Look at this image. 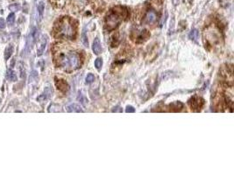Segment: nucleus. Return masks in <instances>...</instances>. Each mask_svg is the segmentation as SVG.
<instances>
[{"label":"nucleus","instance_id":"f257e3e1","mask_svg":"<svg viewBox=\"0 0 234 175\" xmlns=\"http://www.w3.org/2000/svg\"><path fill=\"white\" fill-rule=\"evenodd\" d=\"M53 59L56 66L66 72H73L82 66L81 55L74 50L56 46L53 51Z\"/></svg>","mask_w":234,"mask_h":175},{"label":"nucleus","instance_id":"f03ea898","mask_svg":"<svg viewBox=\"0 0 234 175\" xmlns=\"http://www.w3.org/2000/svg\"><path fill=\"white\" fill-rule=\"evenodd\" d=\"M53 32L55 38L73 39L76 35V24L68 17L60 18L55 22Z\"/></svg>","mask_w":234,"mask_h":175},{"label":"nucleus","instance_id":"7ed1b4c3","mask_svg":"<svg viewBox=\"0 0 234 175\" xmlns=\"http://www.w3.org/2000/svg\"><path fill=\"white\" fill-rule=\"evenodd\" d=\"M128 17V10L124 6H116L111 9L105 18V28L107 31H113L119 24Z\"/></svg>","mask_w":234,"mask_h":175},{"label":"nucleus","instance_id":"20e7f679","mask_svg":"<svg viewBox=\"0 0 234 175\" xmlns=\"http://www.w3.org/2000/svg\"><path fill=\"white\" fill-rule=\"evenodd\" d=\"M158 19V14L153 9H149L146 13L145 14L142 23L145 24H154Z\"/></svg>","mask_w":234,"mask_h":175},{"label":"nucleus","instance_id":"39448f33","mask_svg":"<svg viewBox=\"0 0 234 175\" xmlns=\"http://www.w3.org/2000/svg\"><path fill=\"white\" fill-rule=\"evenodd\" d=\"M149 37H150V32L145 29H142L139 31H136L135 35L132 37V38L137 43H143L146 41L149 38Z\"/></svg>","mask_w":234,"mask_h":175},{"label":"nucleus","instance_id":"423d86ee","mask_svg":"<svg viewBox=\"0 0 234 175\" xmlns=\"http://www.w3.org/2000/svg\"><path fill=\"white\" fill-rule=\"evenodd\" d=\"M188 102H189L190 107H191L194 110L197 111V110H199V109L202 108V104H203V100H202L201 97H198V96H193V97L189 100Z\"/></svg>","mask_w":234,"mask_h":175},{"label":"nucleus","instance_id":"0eeeda50","mask_svg":"<svg viewBox=\"0 0 234 175\" xmlns=\"http://www.w3.org/2000/svg\"><path fill=\"white\" fill-rule=\"evenodd\" d=\"M46 42H47V38H46V35H43L41 39H40V42H39V45L38 46V49H37V54L39 56L43 53L45 48H46Z\"/></svg>","mask_w":234,"mask_h":175},{"label":"nucleus","instance_id":"6e6552de","mask_svg":"<svg viewBox=\"0 0 234 175\" xmlns=\"http://www.w3.org/2000/svg\"><path fill=\"white\" fill-rule=\"evenodd\" d=\"M55 85L57 87V88L62 92H65L68 89V85L67 83L64 80H55Z\"/></svg>","mask_w":234,"mask_h":175},{"label":"nucleus","instance_id":"1a4fd4ad","mask_svg":"<svg viewBox=\"0 0 234 175\" xmlns=\"http://www.w3.org/2000/svg\"><path fill=\"white\" fill-rule=\"evenodd\" d=\"M66 108L67 112H76V113L83 112V109L82 108V107L76 103H71L70 105L67 106Z\"/></svg>","mask_w":234,"mask_h":175},{"label":"nucleus","instance_id":"9d476101","mask_svg":"<svg viewBox=\"0 0 234 175\" xmlns=\"http://www.w3.org/2000/svg\"><path fill=\"white\" fill-rule=\"evenodd\" d=\"M92 50L96 54H99L101 52V42L98 38H96L93 41V46H92Z\"/></svg>","mask_w":234,"mask_h":175},{"label":"nucleus","instance_id":"9b49d317","mask_svg":"<svg viewBox=\"0 0 234 175\" xmlns=\"http://www.w3.org/2000/svg\"><path fill=\"white\" fill-rule=\"evenodd\" d=\"M13 52V46L12 45H9V46L6 48L5 50V53H4V59L5 60H9L10 57L11 56Z\"/></svg>","mask_w":234,"mask_h":175},{"label":"nucleus","instance_id":"f8f14e48","mask_svg":"<svg viewBox=\"0 0 234 175\" xmlns=\"http://www.w3.org/2000/svg\"><path fill=\"white\" fill-rule=\"evenodd\" d=\"M188 38L191 40H196L198 38V31L196 29H192L188 34Z\"/></svg>","mask_w":234,"mask_h":175},{"label":"nucleus","instance_id":"ddd939ff","mask_svg":"<svg viewBox=\"0 0 234 175\" xmlns=\"http://www.w3.org/2000/svg\"><path fill=\"white\" fill-rule=\"evenodd\" d=\"M170 108H173V110H180L181 108H183V104L180 102H175L172 104H170Z\"/></svg>","mask_w":234,"mask_h":175},{"label":"nucleus","instance_id":"4468645a","mask_svg":"<svg viewBox=\"0 0 234 175\" xmlns=\"http://www.w3.org/2000/svg\"><path fill=\"white\" fill-rule=\"evenodd\" d=\"M37 9H38V13H39V17L41 18L43 16V12H44V9H45V4L43 2H39L38 4V6H37Z\"/></svg>","mask_w":234,"mask_h":175},{"label":"nucleus","instance_id":"2eb2a0df","mask_svg":"<svg viewBox=\"0 0 234 175\" xmlns=\"http://www.w3.org/2000/svg\"><path fill=\"white\" fill-rule=\"evenodd\" d=\"M6 77H7V79H9L10 80H12V81L17 80V76H16L15 73L12 72L11 69H9V70L7 71V75H6Z\"/></svg>","mask_w":234,"mask_h":175},{"label":"nucleus","instance_id":"dca6fc26","mask_svg":"<svg viewBox=\"0 0 234 175\" xmlns=\"http://www.w3.org/2000/svg\"><path fill=\"white\" fill-rule=\"evenodd\" d=\"M14 21H15V15H14V13L9 14L8 17H7V24H10V25H11V24H14Z\"/></svg>","mask_w":234,"mask_h":175},{"label":"nucleus","instance_id":"f3484780","mask_svg":"<svg viewBox=\"0 0 234 175\" xmlns=\"http://www.w3.org/2000/svg\"><path fill=\"white\" fill-rule=\"evenodd\" d=\"M78 99L80 100V102L83 105V106H85L86 104H87V102H88V100H87V98L81 93V94H79V95H78Z\"/></svg>","mask_w":234,"mask_h":175},{"label":"nucleus","instance_id":"a211bd4d","mask_svg":"<svg viewBox=\"0 0 234 175\" xmlns=\"http://www.w3.org/2000/svg\"><path fill=\"white\" fill-rule=\"evenodd\" d=\"M85 80H86V83H88V84L92 83L94 81V80H95V76H94L93 74H87Z\"/></svg>","mask_w":234,"mask_h":175},{"label":"nucleus","instance_id":"6ab92c4d","mask_svg":"<svg viewBox=\"0 0 234 175\" xmlns=\"http://www.w3.org/2000/svg\"><path fill=\"white\" fill-rule=\"evenodd\" d=\"M103 66V60L102 58H97L96 60H95V66L97 68V69H100Z\"/></svg>","mask_w":234,"mask_h":175},{"label":"nucleus","instance_id":"aec40b11","mask_svg":"<svg viewBox=\"0 0 234 175\" xmlns=\"http://www.w3.org/2000/svg\"><path fill=\"white\" fill-rule=\"evenodd\" d=\"M19 8H20V5L18 4H11L9 6V9L12 11H17L19 10Z\"/></svg>","mask_w":234,"mask_h":175},{"label":"nucleus","instance_id":"412c9836","mask_svg":"<svg viewBox=\"0 0 234 175\" xmlns=\"http://www.w3.org/2000/svg\"><path fill=\"white\" fill-rule=\"evenodd\" d=\"M82 43L84 44V46H89V42H88V38H87V36H86V33H85V32L83 31V32H82Z\"/></svg>","mask_w":234,"mask_h":175},{"label":"nucleus","instance_id":"4be33fe9","mask_svg":"<svg viewBox=\"0 0 234 175\" xmlns=\"http://www.w3.org/2000/svg\"><path fill=\"white\" fill-rule=\"evenodd\" d=\"M135 111L134 108L132 106H127L126 108H125V112L126 113H133Z\"/></svg>","mask_w":234,"mask_h":175},{"label":"nucleus","instance_id":"5701e85b","mask_svg":"<svg viewBox=\"0 0 234 175\" xmlns=\"http://www.w3.org/2000/svg\"><path fill=\"white\" fill-rule=\"evenodd\" d=\"M5 27V22L3 18H0V29H4Z\"/></svg>","mask_w":234,"mask_h":175},{"label":"nucleus","instance_id":"b1692460","mask_svg":"<svg viewBox=\"0 0 234 175\" xmlns=\"http://www.w3.org/2000/svg\"><path fill=\"white\" fill-rule=\"evenodd\" d=\"M111 111H112V112H122V108H121L119 106H117V107H115Z\"/></svg>","mask_w":234,"mask_h":175},{"label":"nucleus","instance_id":"393cba45","mask_svg":"<svg viewBox=\"0 0 234 175\" xmlns=\"http://www.w3.org/2000/svg\"><path fill=\"white\" fill-rule=\"evenodd\" d=\"M173 1V4H174V5H177L178 4V3H179V0H172Z\"/></svg>","mask_w":234,"mask_h":175}]
</instances>
